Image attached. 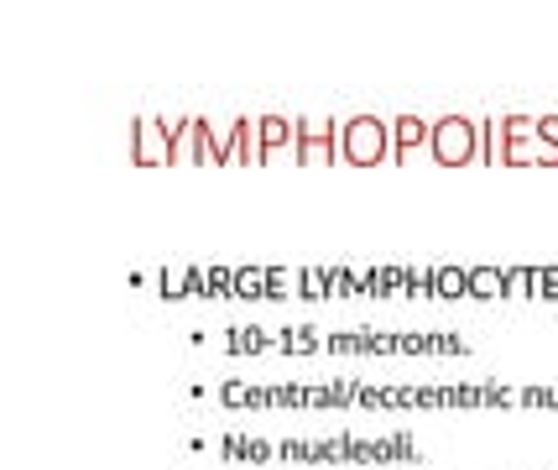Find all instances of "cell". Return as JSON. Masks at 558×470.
<instances>
[{
	"label": "cell",
	"instance_id": "obj_9",
	"mask_svg": "<svg viewBox=\"0 0 558 470\" xmlns=\"http://www.w3.org/2000/svg\"><path fill=\"white\" fill-rule=\"evenodd\" d=\"M537 136H543V142H558V116H543V121H537Z\"/></svg>",
	"mask_w": 558,
	"mask_h": 470
},
{
	"label": "cell",
	"instance_id": "obj_7",
	"mask_svg": "<svg viewBox=\"0 0 558 470\" xmlns=\"http://www.w3.org/2000/svg\"><path fill=\"white\" fill-rule=\"evenodd\" d=\"M533 162H543V168H558V142H543V136H537V157Z\"/></svg>",
	"mask_w": 558,
	"mask_h": 470
},
{
	"label": "cell",
	"instance_id": "obj_10",
	"mask_svg": "<svg viewBox=\"0 0 558 470\" xmlns=\"http://www.w3.org/2000/svg\"><path fill=\"white\" fill-rule=\"evenodd\" d=\"M438 288H444V293H454V288H464V277L460 273H444V277H438Z\"/></svg>",
	"mask_w": 558,
	"mask_h": 470
},
{
	"label": "cell",
	"instance_id": "obj_4",
	"mask_svg": "<svg viewBox=\"0 0 558 470\" xmlns=\"http://www.w3.org/2000/svg\"><path fill=\"white\" fill-rule=\"evenodd\" d=\"M434 142V121H423V116H397L391 121V162H413L417 147H428Z\"/></svg>",
	"mask_w": 558,
	"mask_h": 470
},
{
	"label": "cell",
	"instance_id": "obj_2",
	"mask_svg": "<svg viewBox=\"0 0 558 470\" xmlns=\"http://www.w3.org/2000/svg\"><path fill=\"white\" fill-rule=\"evenodd\" d=\"M475 142H481V125L464 121V116H444V121H434L428 152H434L438 168H464V162L475 157Z\"/></svg>",
	"mask_w": 558,
	"mask_h": 470
},
{
	"label": "cell",
	"instance_id": "obj_3",
	"mask_svg": "<svg viewBox=\"0 0 558 470\" xmlns=\"http://www.w3.org/2000/svg\"><path fill=\"white\" fill-rule=\"evenodd\" d=\"M292 157L303 168H324L335 162V121H318V116H298V147Z\"/></svg>",
	"mask_w": 558,
	"mask_h": 470
},
{
	"label": "cell",
	"instance_id": "obj_8",
	"mask_svg": "<svg viewBox=\"0 0 558 470\" xmlns=\"http://www.w3.org/2000/svg\"><path fill=\"white\" fill-rule=\"evenodd\" d=\"M470 288H475V293H490V288H501V277H496V273H475V277H470Z\"/></svg>",
	"mask_w": 558,
	"mask_h": 470
},
{
	"label": "cell",
	"instance_id": "obj_5",
	"mask_svg": "<svg viewBox=\"0 0 558 470\" xmlns=\"http://www.w3.org/2000/svg\"><path fill=\"white\" fill-rule=\"evenodd\" d=\"M131 157L142 162V168H162V162H178L172 157V142H168V125L162 121H136V147H131Z\"/></svg>",
	"mask_w": 558,
	"mask_h": 470
},
{
	"label": "cell",
	"instance_id": "obj_1",
	"mask_svg": "<svg viewBox=\"0 0 558 470\" xmlns=\"http://www.w3.org/2000/svg\"><path fill=\"white\" fill-rule=\"evenodd\" d=\"M340 152L350 168H376L391 157V125L381 116H350L340 131Z\"/></svg>",
	"mask_w": 558,
	"mask_h": 470
},
{
	"label": "cell",
	"instance_id": "obj_6",
	"mask_svg": "<svg viewBox=\"0 0 558 470\" xmlns=\"http://www.w3.org/2000/svg\"><path fill=\"white\" fill-rule=\"evenodd\" d=\"M256 142H262V162H271L277 152L298 147V121H288V116H262V121H256Z\"/></svg>",
	"mask_w": 558,
	"mask_h": 470
}]
</instances>
